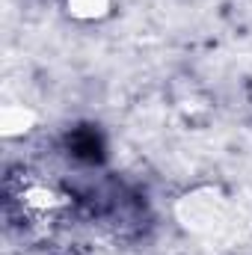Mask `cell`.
I'll return each mask as SVG.
<instances>
[{"instance_id":"7a4b0ae2","label":"cell","mask_w":252,"mask_h":255,"mask_svg":"<svg viewBox=\"0 0 252 255\" xmlns=\"http://www.w3.org/2000/svg\"><path fill=\"white\" fill-rule=\"evenodd\" d=\"M0 125H3L6 136H24L30 128L36 125V116H33V110H27L21 104H9L0 113Z\"/></svg>"},{"instance_id":"3957f363","label":"cell","mask_w":252,"mask_h":255,"mask_svg":"<svg viewBox=\"0 0 252 255\" xmlns=\"http://www.w3.org/2000/svg\"><path fill=\"white\" fill-rule=\"evenodd\" d=\"M65 9L71 18L83 21V24H92V21H101L110 15L113 9V0H65Z\"/></svg>"},{"instance_id":"6da1fadb","label":"cell","mask_w":252,"mask_h":255,"mask_svg":"<svg viewBox=\"0 0 252 255\" xmlns=\"http://www.w3.org/2000/svg\"><path fill=\"white\" fill-rule=\"evenodd\" d=\"M175 214H178V223L190 229L193 235H214L217 229L226 226L229 202L214 187H199V190L187 193L184 199H178Z\"/></svg>"}]
</instances>
